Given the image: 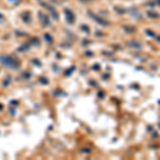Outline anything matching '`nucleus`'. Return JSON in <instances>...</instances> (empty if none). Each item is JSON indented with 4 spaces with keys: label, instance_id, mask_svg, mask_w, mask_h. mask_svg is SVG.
I'll list each match as a JSON object with an SVG mask.
<instances>
[{
    "label": "nucleus",
    "instance_id": "nucleus-1",
    "mask_svg": "<svg viewBox=\"0 0 160 160\" xmlns=\"http://www.w3.org/2000/svg\"><path fill=\"white\" fill-rule=\"evenodd\" d=\"M148 16H150V17H159V15H157V13L153 12H148Z\"/></svg>",
    "mask_w": 160,
    "mask_h": 160
}]
</instances>
